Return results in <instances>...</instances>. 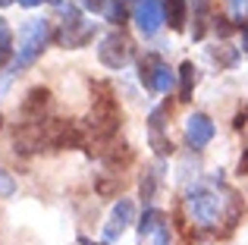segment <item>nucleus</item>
Instances as JSON below:
<instances>
[{"label":"nucleus","instance_id":"obj_1","mask_svg":"<svg viewBox=\"0 0 248 245\" xmlns=\"http://www.w3.org/2000/svg\"><path fill=\"white\" fill-rule=\"evenodd\" d=\"M120 122H123L120 104L113 101L110 88H104V94L94 101V107H91V117H88V132H91V138H113L116 129H120ZM91 138H88V141H91Z\"/></svg>","mask_w":248,"mask_h":245},{"label":"nucleus","instance_id":"obj_2","mask_svg":"<svg viewBox=\"0 0 248 245\" xmlns=\"http://www.w3.org/2000/svg\"><path fill=\"white\" fill-rule=\"evenodd\" d=\"M186 208H188V214H192V220L198 223V227H217V223H220V211H223V201H220V195L214 189L198 185V189L188 192Z\"/></svg>","mask_w":248,"mask_h":245},{"label":"nucleus","instance_id":"obj_3","mask_svg":"<svg viewBox=\"0 0 248 245\" xmlns=\"http://www.w3.org/2000/svg\"><path fill=\"white\" fill-rule=\"evenodd\" d=\"M47 38H50V25L44 22V19H31V22H25L22 31H19V57H16L19 66L35 63L38 54L44 50V44H47Z\"/></svg>","mask_w":248,"mask_h":245},{"label":"nucleus","instance_id":"obj_4","mask_svg":"<svg viewBox=\"0 0 248 245\" xmlns=\"http://www.w3.org/2000/svg\"><path fill=\"white\" fill-rule=\"evenodd\" d=\"M97 57H101V63L107 69H120V66H126L129 57H132V41H129L123 31H110L101 41V47H97Z\"/></svg>","mask_w":248,"mask_h":245},{"label":"nucleus","instance_id":"obj_5","mask_svg":"<svg viewBox=\"0 0 248 245\" xmlns=\"http://www.w3.org/2000/svg\"><path fill=\"white\" fill-rule=\"evenodd\" d=\"M141 82L148 92H170L173 88V73L167 63H160V57H145L141 60Z\"/></svg>","mask_w":248,"mask_h":245},{"label":"nucleus","instance_id":"obj_6","mask_svg":"<svg viewBox=\"0 0 248 245\" xmlns=\"http://www.w3.org/2000/svg\"><path fill=\"white\" fill-rule=\"evenodd\" d=\"M167 22L164 16V3L160 0H139V6H135V25L141 29V35H157L160 25Z\"/></svg>","mask_w":248,"mask_h":245},{"label":"nucleus","instance_id":"obj_7","mask_svg":"<svg viewBox=\"0 0 248 245\" xmlns=\"http://www.w3.org/2000/svg\"><path fill=\"white\" fill-rule=\"evenodd\" d=\"M211 138H214V122L207 113H192V117L186 120V141L192 148H204V145H211Z\"/></svg>","mask_w":248,"mask_h":245},{"label":"nucleus","instance_id":"obj_8","mask_svg":"<svg viewBox=\"0 0 248 245\" xmlns=\"http://www.w3.org/2000/svg\"><path fill=\"white\" fill-rule=\"evenodd\" d=\"M47 107H50V92L47 88H31L22 101V120L25 122H41Z\"/></svg>","mask_w":248,"mask_h":245},{"label":"nucleus","instance_id":"obj_9","mask_svg":"<svg viewBox=\"0 0 248 245\" xmlns=\"http://www.w3.org/2000/svg\"><path fill=\"white\" fill-rule=\"evenodd\" d=\"M132 217H135L132 201H129V198H120V201L113 204V214H110V223H107V230H104V236H107V239H116V236L132 223Z\"/></svg>","mask_w":248,"mask_h":245},{"label":"nucleus","instance_id":"obj_10","mask_svg":"<svg viewBox=\"0 0 248 245\" xmlns=\"http://www.w3.org/2000/svg\"><path fill=\"white\" fill-rule=\"evenodd\" d=\"M164 16H167L170 29L182 31L186 29V0H164Z\"/></svg>","mask_w":248,"mask_h":245},{"label":"nucleus","instance_id":"obj_11","mask_svg":"<svg viewBox=\"0 0 248 245\" xmlns=\"http://www.w3.org/2000/svg\"><path fill=\"white\" fill-rule=\"evenodd\" d=\"M104 164H107L110 170H116V167H120V170L129 167V164H132V148H129V145H116V141H113V148L104 154Z\"/></svg>","mask_w":248,"mask_h":245},{"label":"nucleus","instance_id":"obj_12","mask_svg":"<svg viewBox=\"0 0 248 245\" xmlns=\"http://www.w3.org/2000/svg\"><path fill=\"white\" fill-rule=\"evenodd\" d=\"M94 192H97L101 198L120 195V192H123V176H120V173H113V176H97V179H94Z\"/></svg>","mask_w":248,"mask_h":245},{"label":"nucleus","instance_id":"obj_13","mask_svg":"<svg viewBox=\"0 0 248 245\" xmlns=\"http://www.w3.org/2000/svg\"><path fill=\"white\" fill-rule=\"evenodd\" d=\"M179 79H182L179 101H188V98H192V85H195V66H192V63H182V66H179Z\"/></svg>","mask_w":248,"mask_h":245},{"label":"nucleus","instance_id":"obj_14","mask_svg":"<svg viewBox=\"0 0 248 245\" xmlns=\"http://www.w3.org/2000/svg\"><path fill=\"white\" fill-rule=\"evenodd\" d=\"M157 183H160V170H157V167H151V170L145 173V179H141V198H145V201H151V198H154Z\"/></svg>","mask_w":248,"mask_h":245},{"label":"nucleus","instance_id":"obj_15","mask_svg":"<svg viewBox=\"0 0 248 245\" xmlns=\"http://www.w3.org/2000/svg\"><path fill=\"white\" fill-rule=\"evenodd\" d=\"M160 223H164V214H160V211H145V217H141V223H139V233L141 236H151L154 230L160 227Z\"/></svg>","mask_w":248,"mask_h":245},{"label":"nucleus","instance_id":"obj_16","mask_svg":"<svg viewBox=\"0 0 248 245\" xmlns=\"http://www.w3.org/2000/svg\"><path fill=\"white\" fill-rule=\"evenodd\" d=\"M104 16H107V22L123 25L126 22V6H123L120 0H107V3H104Z\"/></svg>","mask_w":248,"mask_h":245},{"label":"nucleus","instance_id":"obj_17","mask_svg":"<svg viewBox=\"0 0 248 245\" xmlns=\"http://www.w3.org/2000/svg\"><path fill=\"white\" fill-rule=\"evenodd\" d=\"M13 195H16V179H13V173H6L0 167V198H13Z\"/></svg>","mask_w":248,"mask_h":245},{"label":"nucleus","instance_id":"obj_18","mask_svg":"<svg viewBox=\"0 0 248 245\" xmlns=\"http://www.w3.org/2000/svg\"><path fill=\"white\" fill-rule=\"evenodd\" d=\"M214 60H217L220 66H236L239 54H236V50H230V47H214Z\"/></svg>","mask_w":248,"mask_h":245},{"label":"nucleus","instance_id":"obj_19","mask_svg":"<svg viewBox=\"0 0 248 245\" xmlns=\"http://www.w3.org/2000/svg\"><path fill=\"white\" fill-rule=\"evenodd\" d=\"M167 242H170V227L160 223V227L154 230V245H167Z\"/></svg>","mask_w":248,"mask_h":245},{"label":"nucleus","instance_id":"obj_20","mask_svg":"<svg viewBox=\"0 0 248 245\" xmlns=\"http://www.w3.org/2000/svg\"><path fill=\"white\" fill-rule=\"evenodd\" d=\"M0 47H10V25H6V19H0Z\"/></svg>","mask_w":248,"mask_h":245},{"label":"nucleus","instance_id":"obj_21","mask_svg":"<svg viewBox=\"0 0 248 245\" xmlns=\"http://www.w3.org/2000/svg\"><path fill=\"white\" fill-rule=\"evenodd\" d=\"M232 31V25H230V19H217V35L220 38H226Z\"/></svg>","mask_w":248,"mask_h":245},{"label":"nucleus","instance_id":"obj_22","mask_svg":"<svg viewBox=\"0 0 248 245\" xmlns=\"http://www.w3.org/2000/svg\"><path fill=\"white\" fill-rule=\"evenodd\" d=\"M104 3H107V0H82L85 10H104Z\"/></svg>","mask_w":248,"mask_h":245},{"label":"nucleus","instance_id":"obj_23","mask_svg":"<svg viewBox=\"0 0 248 245\" xmlns=\"http://www.w3.org/2000/svg\"><path fill=\"white\" fill-rule=\"evenodd\" d=\"M239 176H248V151L242 154V160H239Z\"/></svg>","mask_w":248,"mask_h":245},{"label":"nucleus","instance_id":"obj_24","mask_svg":"<svg viewBox=\"0 0 248 245\" xmlns=\"http://www.w3.org/2000/svg\"><path fill=\"white\" fill-rule=\"evenodd\" d=\"M10 60V47H0V63H6Z\"/></svg>","mask_w":248,"mask_h":245},{"label":"nucleus","instance_id":"obj_25","mask_svg":"<svg viewBox=\"0 0 248 245\" xmlns=\"http://www.w3.org/2000/svg\"><path fill=\"white\" fill-rule=\"evenodd\" d=\"M242 38H245V50H248V19H245V25H242Z\"/></svg>","mask_w":248,"mask_h":245},{"label":"nucleus","instance_id":"obj_26","mask_svg":"<svg viewBox=\"0 0 248 245\" xmlns=\"http://www.w3.org/2000/svg\"><path fill=\"white\" fill-rule=\"evenodd\" d=\"M19 3H22V6H38L41 0H19Z\"/></svg>","mask_w":248,"mask_h":245},{"label":"nucleus","instance_id":"obj_27","mask_svg":"<svg viewBox=\"0 0 248 245\" xmlns=\"http://www.w3.org/2000/svg\"><path fill=\"white\" fill-rule=\"evenodd\" d=\"M47 3H54V6H60V0H47Z\"/></svg>","mask_w":248,"mask_h":245},{"label":"nucleus","instance_id":"obj_28","mask_svg":"<svg viewBox=\"0 0 248 245\" xmlns=\"http://www.w3.org/2000/svg\"><path fill=\"white\" fill-rule=\"evenodd\" d=\"M0 122H3V117H0Z\"/></svg>","mask_w":248,"mask_h":245}]
</instances>
